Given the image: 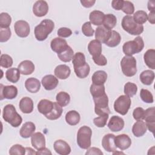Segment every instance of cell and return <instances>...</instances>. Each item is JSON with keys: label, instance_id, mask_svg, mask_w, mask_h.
Returning a JSON list of instances; mask_svg holds the SVG:
<instances>
[{"label": "cell", "instance_id": "1", "mask_svg": "<svg viewBox=\"0 0 155 155\" xmlns=\"http://www.w3.org/2000/svg\"><path fill=\"white\" fill-rule=\"evenodd\" d=\"M54 24L53 21L48 19L42 20L41 23L35 28V36L38 41H42L47 39L48 35L53 30Z\"/></svg>", "mask_w": 155, "mask_h": 155}, {"label": "cell", "instance_id": "2", "mask_svg": "<svg viewBox=\"0 0 155 155\" xmlns=\"http://www.w3.org/2000/svg\"><path fill=\"white\" fill-rule=\"evenodd\" d=\"M2 117L5 122L13 127H19L22 122L21 116L17 113L15 107L12 104H7L4 107Z\"/></svg>", "mask_w": 155, "mask_h": 155}, {"label": "cell", "instance_id": "3", "mask_svg": "<svg viewBox=\"0 0 155 155\" xmlns=\"http://www.w3.org/2000/svg\"><path fill=\"white\" fill-rule=\"evenodd\" d=\"M144 47V42L140 36H137L133 41L124 43L122 47L123 52L126 56H131L140 52Z\"/></svg>", "mask_w": 155, "mask_h": 155}, {"label": "cell", "instance_id": "4", "mask_svg": "<svg viewBox=\"0 0 155 155\" xmlns=\"http://www.w3.org/2000/svg\"><path fill=\"white\" fill-rule=\"evenodd\" d=\"M123 29L132 35H139L143 31V26L134 22L131 15L125 16L121 23Z\"/></svg>", "mask_w": 155, "mask_h": 155}, {"label": "cell", "instance_id": "5", "mask_svg": "<svg viewBox=\"0 0 155 155\" xmlns=\"http://www.w3.org/2000/svg\"><path fill=\"white\" fill-rule=\"evenodd\" d=\"M92 131L87 126L81 127L77 133V143L82 149H87L91 145Z\"/></svg>", "mask_w": 155, "mask_h": 155}, {"label": "cell", "instance_id": "6", "mask_svg": "<svg viewBox=\"0 0 155 155\" xmlns=\"http://www.w3.org/2000/svg\"><path fill=\"white\" fill-rule=\"evenodd\" d=\"M120 66L122 73L127 77H131L137 72L136 60L134 57L125 56L120 61Z\"/></svg>", "mask_w": 155, "mask_h": 155}, {"label": "cell", "instance_id": "7", "mask_svg": "<svg viewBox=\"0 0 155 155\" xmlns=\"http://www.w3.org/2000/svg\"><path fill=\"white\" fill-rule=\"evenodd\" d=\"M95 113L98 116L110 113L108 107V98L106 93L100 96L93 97Z\"/></svg>", "mask_w": 155, "mask_h": 155}, {"label": "cell", "instance_id": "8", "mask_svg": "<svg viewBox=\"0 0 155 155\" xmlns=\"http://www.w3.org/2000/svg\"><path fill=\"white\" fill-rule=\"evenodd\" d=\"M131 99L126 95L120 96L114 102V110L121 115H125L130 108Z\"/></svg>", "mask_w": 155, "mask_h": 155}, {"label": "cell", "instance_id": "9", "mask_svg": "<svg viewBox=\"0 0 155 155\" xmlns=\"http://www.w3.org/2000/svg\"><path fill=\"white\" fill-rule=\"evenodd\" d=\"M14 28L16 34L21 38H25L28 36L30 28L28 23L23 20H19L15 22Z\"/></svg>", "mask_w": 155, "mask_h": 155}, {"label": "cell", "instance_id": "10", "mask_svg": "<svg viewBox=\"0 0 155 155\" xmlns=\"http://www.w3.org/2000/svg\"><path fill=\"white\" fill-rule=\"evenodd\" d=\"M143 120H145L147 128L154 134L155 126V108L151 107L145 110Z\"/></svg>", "mask_w": 155, "mask_h": 155}, {"label": "cell", "instance_id": "11", "mask_svg": "<svg viewBox=\"0 0 155 155\" xmlns=\"http://www.w3.org/2000/svg\"><path fill=\"white\" fill-rule=\"evenodd\" d=\"M0 86L1 100H2L4 98L7 99H12L16 97L18 94V89L16 87L13 85L4 86L2 84H1Z\"/></svg>", "mask_w": 155, "mask_h": 155}, {"label": "cell", "instance_id": "12", "mask_svg": "<svg viewBox=\"0 0 155 155\" xmlns=\"http://www.w3.org/2000/svg\"><path fill=\"white\" fill-rule=\"evenodd\" d=\"M115 136L113 134H105L102 140V145L105 150L108 152H115L117 151L114 143Z\"/></svg>", "mask_w": 155, "mask_h": 155}, {"label": "cell", "instance_id": "13", "mask_svg": "<svg viewBox=\"0 0 155 155\" xmlns=\"http://www.w3.org/2000/svg\"><path fill=\"white\" fill-rule=\"evenodd\" d=\"M48 11V5L45 1H38L33 6V12L36 16L42 17L45 16Z\"/></svg>", "mask_w": 155, "mask_h": 155}, {"label": "cell", "instance_id": "14", "mask_svg": "<svg viewBox=\"0 0 155 155\" xmlns=\"http://www.w3.org/2000/svg\"><path fill=\"white\" fill-rule=\"evenodd\" d=\"M114 143L116 147L120 150H125L130 147L131 140L128 135L122 134L115 137Z\"/></svg>", "mask_w": 155, "mask_h": 155}, {"label": "cell", "instance_id": "15", "mask_svg": "<svg viewBox=\"0 0 155 155\" xmlns=\"http://www.w3.org/2000/svg\"><path fill=\"white\" fill-rule=\"evenodd\" d=\"M69 45L67 44V41L61 38H54L50 43V47L51 50L57 53L58 54L61 53L65 50Z\"/></svg>", "mask_w": 155, "mask_h": 155}, {"label": "cell", "instance_id": "16", "mask_svg": "<svg viewBox=\"0 0 155 155\" xmlns=\"http://www.w3.org/2000/svg\"><path fill=\"white\" fill-rule=\"evenodd\" d=\"M109 129L113 132H117L122 130L124 127V120L120 117L113 116L108 124Z\"/></svg>", "mask_w": 155, "mask_h": 155}, {"label": "cell", "instance_id": "17", "mask_svg": "<svg viewBox=\"0 0 155 155\" xmlns=\"http://www.w3.org/2000/svg\"><path fill=\"white\" fill-rule=\"evenodd\" d=\"M111 30L106 28L104 26L98 27L95 31V38L101 43H105L110 38Z\"/></svg>", "mask_w": 155, "mask_h": 155}, {"label": "cell", "instance_id": "18", "mask_svg": "<svg viewBox=\"0 0 155 155\" xmlns=\"http://www.w3.org/2000/svg\"><path fill=\"white\" fill-rule=\"evenodd\" d=\"M54 150L55 151L61 155H67L71 152V148L70 145L64 140L59 139L54 142Z\"/></svg>", "mask_w": 155, "mask_h": 155}, {"label": "cell", "instance_id": "19", "mask_svg": "<svg viewBox=\"0 0 155 155\" xmlns=\"http://www.w3.org/2000/svg\"><path fill=\"white\" fill-rule=\"evenodd\" d=\"M41 82L46 90H51L57 87L59 81L57 78L54 76L52 74H48L42 78Z\"/></svg>", "mask_w": 155, "mask_h": 155}, {"label": "cell", "instance_id": "20", "mask_svg": "<svg viewBox=\"0 0 155 155\" xmlns=\"http://www.w3.org/2000/svg\"><path fill=\"white\" fill-rule=\"evenodd\" d=\"M31 143L32 146L36 150L45 147V139L44 134L41 132H36L31 136Z\"/></svg>", "mask_w": 155, "mask_h": 155}, {"label": "cell", "instance_id": "21", "mask_svg": "<svg viewBox=\"0 0 155 155\" xmlns=\"http://www.w3.org/2000/svg\"><path fill=\"white\" fill-rule=\"evenodd\" d=\"M36 130L34 123L31 122H27L23 124L20 129V135L23 138H28L32 136Z\"/></svg>", "mask_w": 155, "mask_h": 155}, {"label": "cell", "instance_id": "22", "mask_svg": "<svg viewBox=\"0 0 155 155\" xmlns=\"http://www.w3.org/2000/svg\"><path fill=\"white\" fill-rule=\"evenodd\" d=\"M88 50L93 58L99 56L102 53V44L96 39L92 40L88 45Z\"/></svg>", "mask_w": 155, "mask_h": 155}, {"label": "cell", "instance_id": "23", "mask_svg": "<svg viewBox=\"0 0 155 155\" xmlns=\"http://www.w3.org/2000/svg\"><path fill=\"white\" fill-rule=\"evenodd\" d=\"M18 68L22 74L28 75L34 71L35 65L31 61L25 60L18 65Z\"/></svg>", "mask_w": 155, "mask_h": 155}, {"label": "cell", "instance_id": "24", "mask_svg": "<svg viewBox=\"0 0 155 155\" xmlns=\"http://www.w3.org/2000/svg\"><path fill=\"white\" fill-rule=\"evenodd\" d=\"M19 106L22 113L28 114L33 111V102L31 98L28 97H24L21 99Z\"/></svg>", "mask_w": 155, "mask_h": 155}, {"label": "cell", "instance_id": "25", "mask_svg": "<svg viewBox=\"0 0 155 155\" xmlns=\"http://www.w3.org/2000/svg\"><path fill=\"white\" fill-rule=\"evenodd\" d=\"M54 102L47 100V99H42L41 100L38 104V110L39 113L44 115L48 114L53 108Z\"/></svg>", "mask_w": 155, "mask_h": 155}, {"label": "cell", "instance_id": "26", "mask_svg": "<svg viewBox=\"0 0 155 155\" xmlns=\"http://www.w3.org/2000/svg\"><path fill=\"white\" fill-rule=\"evenodd\" d=\"M54 74L60 79H66L70 75L71 70L66 65H59L54 69Z\"/></svg>", "mask_w": 155, "mask_h": 155}, {"label": "cell", "instance_id": "27", "mask_svg": "<svg viewBox=\"0 0 155 155\" xmlns=\"http://www.w3.org/2000/svg\"><path fill=\"white\" fill-rule=\"evenodd\" d=\"M25 87L27 91L30 93H37L41 87L39 81L34 78H28L25 82Z\"/></svg>", "mask_w": 155, "mask_h": 155}, {"label": "cell", "instance_id": "28", "mask_svg": "<svg viewBox=\"0 0 155 155\" xmlns=\"http://www.w3.org/2000/svg\"><path fill=\"white\" fill-rule=\"evenodd\" d=\"M147 128L145 122L142 121V120H137L132 127V132L136 137L142 136L147 131Z\"/></svg>", "mask_w": 155, "mask_h": 155}, {"label": "cell", "instance_id": "29", "mask_svg": "<svg viewBox=\"0 0 155 155\" xmlns=\"http://www.w3.org/2000/svg\"><path fill=\"white\" fill-rule=\"evenodd\" d=\"M104 13L99 10L92 11L89 15L90 23L94 25H101L103 24Z\"/></svg>", "mask_w": 155, "mask_h": 155}, {"label": "cell", "instance_id": "30", "mask_svg": "<svg viewBox=\"0 0 155 155\" xmlns=\"http://www.w3.org/2000/svg\"><path fill=\"white\" fill-rule=\"evenodd\" d=\"M107 79V74L102 70L95 71L91 78L92 82L95 85H104Z\"/></svg>", "mask_w": 155, "mask_h": 155}, {"label": "cell", "instance_id": "31", "mask_svg": "<svg viewBox=\"0 0 155 155\" xmlns=\"http://www.w3.org/2000/svg\"><path fill=\"white\" fill-rule=\"evenodd\" d=\"M145 64L150 68L155 69V50L154 49L148 50L143 55Z\"/></svg>", "mask_w": 155, "mask_h": 155}, {"label": "cell", "instance_id": "32", "mask_svg": "<svg viewBox=\"0 0 155 155\" xmlns=\"http://www.w3.org/2000/svg\"><path fill=\"white\" fill-rule=\"evenodd\" d=\"M80 114L75 110H70L65 115V120L67 123L70 125H77L80 120Z\"/></svg>", "mask_w": 155, "mask_h": 155}, {"label": "cell", "instance_id": "33", "mask_svg": "<svg viewBox=\"0 0 155 155\" xmlns=\"http://www.w3.org/2000/svg\"><path fill=\"white\" fill-rule=\"evenodd\" d=\"M154 79V73L150 70L142 71L140 74V80L141 82L147 85H151Z\"/></svg>", "mask_w": 155, "mask_h": 155}, {"label": "cell", "instance_id": "34", "mask_svg": "<svg viewBox=\"0 0 155 155\" xmlns=\"http://www.w3.org/2000/svg\"><path fill=\"white\" fill-rule=\"evenodd\" d=\"M20 71L18 68H10L5 72V77L7 79L12 83H16L20 78Z\"/></svg>", "mask_w": 155, "mask_h": 155}, {"label": "cell", "instance_id": "35", "mask_svg": "<svg viewBox=\"0 0 155 155\" xmlns=\"http://www.w3.org/2000/svg\"><path fill=\"white\" fill-rule=\"evenodd\" d=\"M62 113V108L57 102H54L53 108L51 112L46 114L45 116L49 120H56L59 118Z\"/></svg>", "mask_w": 155, "mask_h": 155}, {"label": "cell", "instance_id": "36", "mask_svg": "<svg viewBox=\"0 0 155 155\" xmlns=\"http://www.w3.org/2000/svg\"><path fill=\"white\" fill-rule=\"evenodd\" d=\"M120 40L121 37L120 34L115 30H111L110 37L105 44L110 47H114L119 44Z\"/></svg>", "mask_w": 155, "mask_h": 155}, {"label": "cell", "instance_id": "37", "mask_svg": "<svg viewBox=\"0 0 155 155\" xmlns=\"http://www.w3.org/2000/svg\"><path fill=\"white\" fill-rule=\"evenodd\" d=\"M117 23L116 17L113 14H107L105 15L104 21H103V26L106 28L111 30L113 28Z\"/></svg>", "mask_w": 155, "mask_h": 155}, {"label": "cell", "instance_id": "38", "mask_svg": "<svg viewBox=\"0 0 155 155\" xmlns=\"http://www.w3.org/2000/svg\"><path fill=\"white\" fill-rule=\"evenodd\" d=\"M74 52L73 49L68 46L65 50H64L61 53L58 54V56L59 59L64 62H70L73 58Z\"/></svg>", "mask_w": 155, "mask_h": 155}, {"label": "cell", "instance_id": "39", "mask_svg": "<svg viewBox=\"0 0 155 155\" xmlns=\"http://www.w3.org/2000/svg\"><path fill=\"white\" fill-rule=\"evenodd\" d=\"M72 63L73 64L74 68L84 65L87 63L85 61V55L81 52H77L73 56L72 59Z\"/></svg>", "mask_w": 155, "mask_h": 155}, {"label": "cell", "instance_id": "40", "mask_svg": "<svg viewBox=\"0 0 155 155\" xmlns=\"http://www.w3.org/2000/svg\"><path fill=\"white\" fill-rule=\"evenodd\" d=\"M56 99L57 103L61 107H65L67 105L70 101V96L68 93L65 91H60L56 95Z\"/></svg>", "mask_w": 155, "mask_h": 155}, {"label": "cell", "instance_id": "41", "mask_svg": "<svg viewBox=\"0 0 155 155\" xmlns=\"http://www.w3.org/2000/svg\"><path fill=\"white\" fill-rule=\"evenodd\" d=\"M133 18L135 22L138 24L142 25L147 22L148 19V15L145 11L138 10L134 13Z\"/></svg>", "mask_w": 155, "mask_h": 155}, {"label": "cell", "instance_id": "42", "mask_svg": "<svg viewBox=\"0 0 155 155\" xmlns=\"http://www.w3.org/2000/svg\"><path fill=\"white\" fill-rule=\"evenodd\" d=\"M90 91L93 98L100 96L105 93V87L104 85H95L93 84L90 86Z\"/></svg>", "mask_w": 155, "mask_h": 155}, {"label": "cell", "instance_id": "43", "mask_svg": "<svg viewBox=\"0 0 155 155\" xmlns=\"http://www.w3.org/2000/svg\"><path fill=\"white\" fill-rule=\"evenodd\" d=\"M74 70L76 75L78 78L82 79L87 77V76L89 74L90 68L89 65L86 63L82 67L74 68Z\"/></svg>", "mask_w": 155, "mask_h": 155}, {"label": "cell", "instance_id": "44", "mask_svg": "<svg viewBox=\"0 0 155 155\" xmlns=\"http://www.w3.org/2000/svg\"><path fill=\"white\" fill-rule=\"evenodd\" d=\"M137 91V85L132 82H127L124 85V93L129 97L134 96Z\"/></svg>", "mask_w": 155, "mask_h": 155}, {"label": "cell", "instance_id": "45", "mask_svg": "<svg viewBox=\"0 0 155 155\" xmlns=\"http://www.w3.org/2000/svg\"><path fill=\"white\" fill-rule=\"evenodd\" d=\"M11 22V16L7 13H1L0 14V28H9Z\"/></svg>", "mask_w": 155, "mask_h": 155}, {"label": "cell", "instance_id": "46", "mask_svg": "<svg viewBox=\"0 0 155 155\" xmlns=\"http://www.w3.org/2000/svg\"><path fill=\"white\" fill-rule=\"evenodd\" d=\"M140 97L141 99L146 103H153L154 101L153 94L147 89H141L140 91Z\"/></svg>", "mask_w": 155, "mask_h": 155}, {"label": "cell", "instance_id": "47", "mask_svg": "<svg viewBox=\"0 0 155 155\" xmlns=\"http://www.w3.org/2000/svg\"><path fill=\"white\" fill-rule=\"evenodd\" d=\"M0 64L2 67L10 68L13 65V59L8 54H3L1 56Z\"/></svg>", "mask_w": 155, "mask_h": 155}, {"label": "cell", "instance_id": "48", "mask_svg": "<svg viewBox=\"0 0 155 155\" xmlns=\"http://www.w3.org/2000/svg\"><path fill=\"white\" fill-rule=\"evenodd\" d=\"M25 148L23 147L21 145L16 144L13 145L9 150V154L10 155H24L25 153Z\"/></svg>", "mask_w": 155, "mask_h": 155}, {"label": "cell", "instance_id": "49", "mask_svg": "<svg viewBox=\"0 0 155 155\" xmlns=\"http://www.w3.org/2000/svg\"><path fill=\"white\" fill-rule=\"evenodd\" d=\"M108 119V114L101 115L99 117H96L93 119V123L96 127L102 128L105 126Z\"/></svg>", "mask_w": 155, "mask_h": 155}, {"label": "cell", "instance_id": "50", "mask_svg": "<svg viewBox=\"0 0 155 155\" xmlns=\"http://www.w3.org/2000/svg\"><path fill=\"white\" fill-rule=\"evenodd\" d=\"M11 34L10 28H0V42H5L7 41L11 36Z\"/></svg>", "mask_w": 155, "mask_h": 155}, {"label": "cell", "instance_id": "51", "mask_svg": "<svg viewBox=\"0 0 155 155\" xmlns=\"http://www.w3.org/2000/svg\"><path fill=\"white\" fill-rule=\"evenodd\" d=\"M122 10L128 15L133 14L134 11V7L133 4L128 1H124Z\"/></svg>", "mask_w": 155, "mask_h": 155}, {"label": "cell", "instance_id": "52", "mask_svg": "<svg viewBox=\"0 0 155 155\" xmlns=\"http://www.w3.org/2000/svg\"><path fill=\"white\" fill-rule=\"evenodd\" d=\"M82 31L83 34L87 37H90L93 35L94 31L91 27L90 22H86L82 25Z\"/></svg>", "mask_w": 155, "mask_h": 155}, {"label": "cell", "instance_id": "53", "mask_svg": "<svg viewBox=\"0 0 155 155\" xmlns=\"http://www.w3.org/2000/svg\"><path fill=\"white\" fill-rule=\"evenodd\" d=\"M145 110L141 107H137L135 108L133 113V117L136 120H143L144 117Z\"/></svg>", "mask_w": 155, "mask_h": 155}, {"label": "cell", "instance_id": "54", "mask_svg": "<svg viewBox=\"0 0 155 155\" xmlns=\"http://www.w3.org/2000/svg\"><path fill=\"white\" fill-rule=\"evenodd\" d=\"M58 35L62 38H68L72 34L71 30L67 27H61L58 30Z\"/></svg>", "mask_w": 155, "mask_h": 155}, {"label": "cell", "instance_id": "55", "mask_svg": "<svg viewBox=\"0 0 155 155\" xmlns=\"http://www.w3.org/2000/svg\"><path fill=\"white\" fill-rule=\"evenodd\" d=\"M93 60L94 61V63L97 64V65L99 66H104L106 65L107 64V60L106 58L103 55L101 54L99 56L95 57V58H92Z\"/></svg>", "mask_w": 155, "mask_h": 155}, {"label": "cell", "instance_id": "56", "mask_svg": "<svg viewBox=\"0 0 155 155\" xmlns=\"http://www.w3.org/2000/svg\"><path fill=\"white\" fill-rule=\"evenodd\" d=\"M124 4L123 0H113L111 2L112 7L116 10H122V6Z\"/></svg>", "mask_w": 155, "mask_h": 155}, {"label": "cell", "instance_id": "57", "mask_svg": "<svg viewBox=\"0 0 155 155\" xmlns=\"http://www.w3.org/2000/svg\"><path fill=\"white\" fill-rule=\"evenodd\" d=\"M85 154H99V155H102L103 153L101 151V150L98 148L96 147H92L89 148L87 152L85 153Z\"/></svg>", "mask_w": 155, "mask_h": 155}, {"label": "cell", "instance_id": "58", "mask_svg": "<svg viewBox=\"0 0 155 155\" xmlns=\"http://www.w3.org/2000/svg\"><path fill=\"white\" fill-rule=\"evenodd\" d=\"M81 3L82 4V6L86 8H90L92 7L94 3L96 2V1H91V0H81Z\"/></svg>", "mask_w": 155, "mask_h": 155}, {"label": "cell", "instance_id": "59", "mask_svg": "<svg viewBox=\"0 0 155 155\" xmlns=\"http://www.w3.org/2000/svg\"><path fill=\"white\" fill-rule=\"evenodd\" d=\"M36 154H51V153L48 148L44 147L38 150Z\"/></svg>", "mask_w": 155, "mask_h": 155}, {"label": "cell", "instance_id": "60", "mask_svg": "<svg viewBox=\"0 0 155 155\" xmlns=\"http://www.w3.org/2000/svg\"><path fill=\"white\" fill-rule=\"evenodd\" d=\"M148 21L152 24H154L155 23V12H150L148 16Z\"/></svg>", "mask_w": 155, "mask_h": 155}, {"label": "cell", "instance_id": "61", "mask_svg": "<svg viewBox=\"0 0 155 155\" xmlns=\"http://www.w3.org/2000/svg\"><path fill=\"white\" fill-rule=\"evenodd\" d=\"M148 9L150 12H155V2L153 1H149L148 2Z\"/></svg>", "mask_w": 155, "mask_h": 155}, {"label": "cell", "instance_id": "62", "mask_svg": "<svg viewBox=\"0 0 155 155\" xmlns=\"http://www.w3.org/2000/svg\"><path fill=\"white\" fill-rule=\"evenodd\" d=\"M25 150L27 151V153L25 154H36V152H35L32 148H28V147H27L25 148Z\"/></svg>", "mask_w": 155, "mask_h": 155}]
</instances>
